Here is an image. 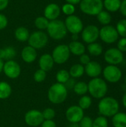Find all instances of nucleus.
<instances>
[{
  "mask_svg": "<svg viewBox=\"0 0 126 127\" xmlns=\"http://www.w3.org/2000/svg\"><path fill=\"white\" fill-rule=\"evenodd\" d=\"M88 92L95 99H102L105 97L108 87L106 81L100 77L92 78L88 83Z\"/></svg>",
  "mask_w": 126,
  "mask_h": 127,
  "instance_id": "obj_2",
  "label": "nucleus"
},
{
  "mask_svg": "<svg viewBox=\"0 0 126 127\" xmlns=\"http://www.w3.org/2000/svg\"><path fill=\"white\" fill-rule=\"evenodd\" d=\"M42 116L44 120H53L56 116V112L52 108H46L42 112Z\"/></svg>",
  "mask_w": 126,
  "mask_h": 127,
  "instance_id": "obj_37",
  "label": "nucleus"
},
{
  "mask_svg": "<svg viewBox=\"0 0 126 127\" xmlns=\"http://www.w3.org/2000/svg\"><path fill=\"white\" fill-rule=\"evenodd\" d=\"M68 127H79V124H72V123H70V125Z\"/></svg>",
  "mask_w": 126,
  "mask_h": 127,
  "instance_id": "obj_50",
  "label": "nucleus"
},
{
  "mask_svg": "<svg viewBox=\"0 0 126 127\" xmlns=\"http://www.w3.org/2000/svg\"><path fill=\"white\" fill-rule=\"evenodd\" d=\"M16 55V49L12 46H7L4 48H0V59L2 60H13Z\"/></svg>",
  "mask_w": 126,
  "mask_h": 127,
  "instance_id": "obj_22",
  "label": "nucleus"
},
{
  "mask_svg": "<svg viewBox=\"0 0 126 127\" xmlns=\"http://www.w3.org/2000/svg\"><path fill=\"white\" fill-rule=\"evenodd\" d=\"M27 42L28 45L33 47L36 50L41 49L47 45L48 42V36L43 31H34L30 34Z\"/></svg>",
  "mask_w": 126,
  "mask_h": 127,
  "instance_id": "obj_6",
  "label": "nucleus"
},
{
  "mask_svg": "<svg viewBox=\"0 0 126 127\" xmlns=\"http://www.w3.org/2000/svg\"><path fill=\"white\" fill-rule=\"evenodd\" d=\"M79 127H93V120L88 116H84L79 123Z\"/></svg>",
  "mask_w": 126,
  "mask_h": 127,
  "instance_id": "obj_38",
  "label": "nucleus"
},
{
  "mask_svg": "<svg viewBox=\"0 0 126 127\" xmlns=\"http://www.w3.org/2000/svg\"><path fill=\"white\" fill-rule=\"evenodd\" d=\"M21 57L25 63H32L36 60L37 57L36 50L30 45H27L22 50Z\"/></svg>",
  "mask_w": 126,
  "mask_h": 127,
  "instance_id": "obj_18",
  "label": "nucleus"
},
{
  "mask_svg": "<svg viewBox=\"0 0 126 127\" xmlns=\"http://www.w3.org/2000/svg\"><path fill=\"white\" fill-rule=\"evenodd\" d=\"M81 11L88 16H97L103 10V0H81Z\"/></svg>",
  "mask_w": 126,
  "mask_h": 127,
  "instance_id": "obj_5",
  "label": "nucleus"
},
{
  "mask_svg": "<svg viewBox=\"0 0 126 127\" xmlns=\"http://www.w3.org/2000/svg\"><path fill=\"white\" fill-rule=\"evenodd\" d=\"M90 61H91V58L88 54L85 53L82 54L81 56H79V62H80V64H82V65L84 66L86 65Z\"/></svg>",
  "mask_w": 126,
  "mask_h": 127,
  "instance_id": "obj_41",
  "label": "nucleus"
},
{
  "mask_svg": "<svg viewBox=\"0 0 126 127\" xmlns=\"http://www.w3.org/2000/svg\"><path fill=\"white\" fill-rule=\"evenodd\" d=\"M78 106L83 110L88 109L92 105V99L91 96L88 95H82L79 100Z\"/></svg>",
  "mask_w": 126,
  "mask_h": 127,
  "instance_id": "obj_31",
  "label": "nucleus"
},
{
  "mask_svg": "<svg viewBox=\"0 0 126 127\" xmlns=\"http://www.w3.org/2000/svg\"><path fill=\"white\" fill-rule=\"evenodd\" d=\"M122 0H103V8L109 13H115L120 10Z\"/></svg>",
  "mask_w": 126,
  "mask_h": 127,
  "instance_id": "obj_21",
  "label": "nucleus"
},
{
  "mask_svg": "<svg viewBox=\"0 0 126 127\" xmlns=\"http://www.w3.org/2000/svg\"><path fill=\"white\" fill-rule=\"evenodd\" d=\"M7 24H8V20L6 16L2 13H0V31L4 30L7 27Z\"/></svg>",
  "mask_w": 126,
  "mask_h": 127,
  "instance_id": "obj_40",
  "label": "nucleus"
},
{
  "mask_svg": "<svg viewBox=\"0 0 126 127\" xmlns=\"http://www.w3.org/2000/svg\"><path fill=\"white\" fill-rule=\"evenodd\" d=\"M68 48L71 54L75 56H81L85 53L86 48L85 45L79 41H72L69 43Z\"/></svg>",
  "mask_w": 126,
  "mask_h": 127,
  "instance_id": "obj_20",
  "label": "nucleus"
},
{
  "mask_svg": "<svg viewBox=\"0 0 126 127\" xmlns=\"http://www.w3.org/2000/svg\"><path fill=\"white\" fill-rule=\"evenodd\" d=\"M71 55V52L68 48V45L65 44H61L54 48L52 51V57L54 61V63L62 65L65 63Z\"/></svg>",
  "mask_w": 126,
  "mask_h": 127,
  "instance_id": "obj_8",
  "label": "nucleus"
},
{
  "mask_svg": "<svg viewBox=\"0 0 126 127\" xmlns=\"http://www.w3.org/2000/svg\"><path fill=\"white\" fill-rule=\"evenodd\" d=\"M84 110L78 105H74L68 107L65 112V117L69 123L79 124L84 117Z\"/></svg>",
  "mask_w": 126,
  "mask_h": 127,
  "instance_id": "obj_15",
  "label": "nucleus"
},
{
  "mask_svg": "<svg viewBox=\"0 0 126 127\" xmlns=\"http://www.w3.org/2000/svg\"><path fill=\"white\" fill-rule=\"evenodd\" d=\"M2 71L8 78L16 79L21 74V67L17 62L10 60L4 63Z\"/></svg>",
  "mask_w": 126,
  "mask_h": 127,
  "instance_id": "obj_13",
  "label": "nucleus"
},
{
  "mask_svg": "<svg viewBox=\"0 0 126 127\" xmlns=\"http://www.w3.org/2000/svg\"><path fill=\"white\" fill-rule=\"evenodd\" d=\"M74 93L77 95H85V94L88 92V83L83 81H79L76 82L74 89H73Z\"/></svg>",
  "mask_w": 126,
  "mask_h": 127,
  "instance_id": "obj_29",
  "label": "nucleus"
},
{
  "mask_svg": "<svg viewBox=\"0 0 126 127\" xmlns=\"http://www.w3.org/2000/svg\"><path fill=\"white\" fill-rule=\"evenodd\" d=\"M96 16H97L98 22L103 26L110 25V23L111 22V20H112V16L111 15V13H109L106 10H102L101 12H100Z\"/></svg>",
  "mask_w": 126,
  "mask_h": 127,
  "instance_id": "obj_28",
  "label": "nucleus"
},
{
  "mask_svg": "<svg viewBox=\"0 0 126 127\" xmlns=\"http://www.w3.org/2000/svg\"><path fill=\"white\" fill-rule=\"evenodd\" d=\"M104 60L108 65H117L123 62L124 55L117 48H110L105 51Z\"/></svg>",
  "mask_w": 126,
  "mask_h": 127,
  "instance_id": "obj_11",
  "label": "nucleus"
},
{
  "mask_svg": "<svg viewBox=\"0 0 126 127\" xmlns=\"http://www.w3.org/2000/svg\"><path fill=\"white\" fill-rule=\"evenodd\" d=\"M46 77H47V72L40 68L36 70L33 74V80L36 83L44 82L45 80Z\"/></svg>",
  "mask_w": 126,
  "mask_h": 127,
  "instance_id": "obj_35",
  "label": "nucleus"
},
{
  "mask_svg": "<svg viewBox=\"0 0 126 127\" xmlns=\"http://www.w3.org/2000/svg\"><path fill=\"white\" fill-rule=\"evenodd\" d=\"M68 97V89L64 84L56 83L50 86L48 92V98L53 104H61Z\"/></svg>",
  "mask_w": 126,
  "mask_h": 127,
  "instance_id": "obj_3",
  "label": "nucleus"
},
{
  "mask_svg": "<svg viewBox=\"0 0 126 127\" xmlns=\"http://www.w3.org/2000/svg\"><path fill=\"white\" fill-rule=\"evenodd\" d=\"M49 22L50 21L47 19L45 16H38L34 21V25L36 28L39 29V31H44L47 30Z\"/></svg>",
  "mask_w": 126,
  "mask_h": 127,
  "instance_id": "obj_32",
  "label": "nucleus"
},
{
  "mask_svg": "<svg viewBox=\"0 0 126 127\" xmlns=\"http://www.w3.org/2000/svg\"><path fill=\"white\" fill-rule=\"evenodd\" d=\"M9 3V0H0V10H4Z\"/></svg>",
  "mask_w": 126,
  "mask_h": 127,
  "instance_id": "obj_45",
  "label": "nucleus"
},
{
  "mask_svg": "<svg viewBox=\"0 0 126 127\" xmlns=\"http://www.w3.org/2000/svg\"><path fill=\"white\" fill-rule=\"evenodd\" d=\"M112 125L114 127H126V113L117 112L112 117Z\"/></svg>",
  "mask_w": 126,
  "mask_h": 127,
  "instance_id": "obj_25",
  "label": "nucleus"
},
{
  "mask_svg": "<svg viewBox=\"0 0 126 127\" xmlns=\"http://www.w3.org/2000/svg\"><path fill=\"white\" fill-rule=\"evenodd\" d=\"M125 83H126V76H125Z\"/></svg>",
  "mask_w": 126,
  "mask_h": 127,
  "instance_id": "obj_51",
  "label": "nucleus"
},
{
  "mask_svg": "<svg viewBox=\"0 0 126 127\" xmlns=\"http://www.w3.org/2000/svg\"><path fill=\"white\" fill-rule=\"evenodd\" d=\"M85 67V73L91 78L99 77L102 72V67L97 61H90Z\"/></svg>",
  "mask_w": 126,
  "mask_h": 127,
  "instance_id": "obj_16",
  "label": "nucleus"
},
{
  "mask_svg": "<svg viewBox=\"0 0 126 127\" xmlns=\"http://www.w3.org/2000/svg\"><path fill=\"white\" fill-rule=\"evenodd\" d=\"M12 94V88L11 86L5 82L1 81L0 82V100H6Z\"/></svg>",
  "mask_w": 126,
  "mask_h": 127,
  "instance_id": "obj_26",
  "label": "nucleus"
},
{
  "mask_svg": "<svg viewBox=\"0 0 126 127\" xmlns=\"http://www.w3.org/2000/svg\"><path fill=\"white\" fill-rule=\"evenodd\" d=\"M69 71V74L72 78H79L83 76L85 74V67L80 63H76L73 65Z\"/></svg>",
  "mask_w": 126,
  "mask_h": 127,
  "instance_id": "obj_24",
  "label": "nucleus"
},
{
  "mask_svg": "<svg viewBox=\"0 0 126 127\" xmlns=\"http://www.w3.org/2000/svg\"><path fill=\"white\" fill-rule=\"evenodd\" d=\"M71 38H72L73 41H77L78 38H79V36H78V34H72Z\"/></svg>",
  "mask_w": 126,
  "mask_h": 127,
  "instance_id": "obj_48",
  "label": "nucleus"
},
{
  "mask_svg": "<svg viewBox=\"0 0 126 127\" xmlns=\"http://www.w3.org/2000/svg\"><path fill=\"white\" fill-rule=\"evenodd\" d=\"M14 36L16 40L21 42H24L28 40L30 36L29 31L25 27H19L14 32Z\"/></svg>",
  "mask_w": 126,
  "mask_h": 127,
  "instance_id": "obj_23",
  "label": "nucleus"
},
{
  "mask_svg": "<svg viewBox=\"0 0 126 127\" xmlns=\"http://www.w3.org/2000/svg\"><path fill=\"white\" fill-rule=\"evenodd\" d=\"M93 127H108V121L104 116H99L93 120Z\"/></svg>",
  "mask_w": 126,
  "mask_h": 127,
  "instance_id": "obj_34",
  "label": "nucleus"
},
{
  "mask_svg": "<svg viewBox=\"0 0 126 127\" xmlns=\"http://www.w3.org/2000/svg\"><path fill=\"white\" fill-rule=\"evenodd\" d=\"M120 13L126 18V0H122V3L120 8Z\"/></svg>",
  "mask_w": 126,
  "mask_h": 127,
  "instance_id": "obj_44",
  "label": "nucleus"
},
{
  "mask_svg": "<svg viewBox=\"0 0 126 127\" xmlns=\"http://www.w3.org/2000/svg\"><path fill=\"white\" fill-rule=\"evenodd\" d=\"M105 81L111 83H118L123 77V72L117 65H108L102 69V72Z\"/></svg>",
  "mask_w": 126,
  "mask_h": 127,
  "instance_id": "obj_9",
  "label": "nucleus"
},
{
  "mask_svg": "<svg viewBox=\"0 0 126 127\" xmlns=\"http://www.w3.org/2000/svg\"><path fill=\"white\" fill-rule=\"evenodd\" d=\"M61 11H62V13L65 15L68 16H71L74 15V13L76 11V7L74 4H70V3H65L62 5V8H61Z\"/></svg>",
  "mask_w": 126,
  "mask_h": 127,
  "instance_id": "obj_36",
  "label": "nucleus"
},
{
  "mask_svg": "<svg viewBox=\"0 0 126 127\" xmlns=\"http://www.w3.org/2000/svg\"><path fill=\"white\" fill-rule=\"evenodd\" d=\"M71 76L69 74V71L65 69H61L57 71L56 74V80L57 83L65 84L69 79Z\"/></svg>",
  "mask_w": 126,
  "mask_h": 127,
  "instance_id": "obj_30",
  "label": "nucleus"
},
{
  "mask_svg": "<svg viewBox=\"0 0 126 127\" xmlns=\"http://www.w3.org/2000/svg\"><path fill=\"white\" fill-rule=\"evenodd\" d=\"M24 118L26 124L31 127H39L44 121L42 112L36 109H31L27 112Z\"/></svg>",
  "mask_w": 126,
  "mask_h": 127,
  "instance_id": "obj_14",
  "label": "nucleus"
},
{
  "mask_svg": "<svg viewBox=\"0 0 126 127\" xmlns=\"http://www.w3.org/2000/svg\"><path fill=\"white\" fill-rule=\"evenodd\" d=\"M3 65H4V62H3L2 60L0 59V74L2 71V70H3Z\"/></svg>",
  "mask_w": 126,
  "mask_h": 127,
  "instance_id": "obj_49",
  "label": "nucleus"
},
{
  "mask_svg": "<svg viewBox=\"0 0 126 127\" xmlns=\"http://www.w3.org/2000/svg\"><path fill=\"white\" fill-rule=\"evenodd\" d=\"M47 31L48 36L55 40L63 39L68 33L65 22L59 19L50 21L47 28Z\"/></svg>",
  "mask_w": 126,
  "mask_h": 127,
  "instance_id": "obj_4",
  "label": "nucleus"
},
{
  "mask_svg": "<svg viewBox=\"0 0 126 127\" xmlns=\"http://www.w3.org/2000/svg\"><path fill=\"white\" fill-rule=\"evenodd\" d=\"M41 127H57L56 124L53 120H44Z\"/></svg>",
  "mask_w": 126,
  "mask_h": 127,
  "instance_id": "obj_43",
  "label": "nucleus"
},
{
  "mask_svg": "<svg viewBox=\"0 0 126 127\" xmlns=\"http://www.w3.org/2000/svg\"><path fill=\"white\" fill-rule=\"evenodd\" d=\"M115 28L119 34V36L126 37V19H122L119 20Z\"/></svg>",
  "mask_w": 126,
  "mask_h": 127,
  "instance_id": "obj_33",
  "label": "nucleus"
},
{
  "mask_svg": "<svg viewBox=\"0 0 126 127\" xmlns=\"http://www.w3.org/2000/svg\"><path fill=\"white\" fill-rule=\"evenodd\" d=\"M99 38L106 44H113L119 39V34L114 26L108 25L102 26L100 29Z\"/></svg>",
  "mask_w": 126,
  "mask_h": 127,
  "instance_id": "obj_7",
  "label": "nucleus"
},
{
  "mask_svg": "<svg viewBox=\"0 0 126 127\" xmlns=\"http://www.w3.org/2000/svg\"><path fill=\"white\" fill-rule=\"evenodd\" d=\"M122 101H123V106L126 109V92H125L123 97V99H122Z\"/></svg>",
  "mask_w": 126,
  "mask_h": 127,
  "instance_id": "obj_47",
  "label": "nucleus"
},
{
  "mask_svg": "<svg viewBox=\"0 0 126 127\" xmlns=\"http://www.w3.org/2000/svg\"><path fill=\"white\" fill-rule=\"evenodd\" d=\"M82 41L87 44L95 42L100 36V29L94 25H89L83 28L81 32Z\"/></svg>",
  "mask_w": 126,
  "mask_h": 127,
  "instance_id": "obj_12",
  "label": "nucleus"
},
{
  "mask_svg": "<svg viewBox=\"0 0 126 127\" xmlns=\"http://www.w3.org/2000/svg\"><path fill=\"white\" fill-rule=\"evenodd\" d=\"M120 103L118 100L113 97H104L100 99L98 103L99 113L105 118H112L119 112Z\"/></svg>",
  "mask_w": 126,
  "mask_h": 127,
  "instance_id": "obj_1",
  "label": "nucleus"
},
{
  "mask_svg": "<svg viewBox=\"0 0 126 127\" xmlns=\"http://www.w3.org/2000/svg\"><path fill=\"white\" fill-rule=\"evenodd\" d=\"M67 3H70V4H72L74 5L75 4H79L81 0H65Z\"/></svg>",
  "mask_w": 126,
  "mask_h": 127,
  "instance_id": "obj_46",
  "label": "nucleus"
},
{
  "mask_svg": "<svg viewBox=\"0 0 126 127\" xmlns=\"http://www.w3.org/2000/svg\"><path fill=\"white\" fill-rule=\"evenodd\" d=\"M76 83V80H75L74 78L70 77V79H69L64 85H65V86L66 87V89H67L68 91V90H71V89H74V87Z\"/></svg>",
  "mask_w": 126,
  "mask_h": 127,
  "instance_id": "obj_42",
  "label": "nucleus"
},
{
  "mask_svg": "<svg viewBox=\"0 0 126 127\" xmlns=\"http://www.w3.org/2000/svg\"><path fill=\"white\" fill-rule=\"evenodd\" d=\"M117 48L123 53L126 52V37H121L117 40Z\"/></svg>",
  "mask_w": 126,
  "mask_h": 127,
  "instance_id": "obj_39",
  "label": "nucleus"
},
{
  "mask_svg": "<svg viewBox=\"0 0 126 127\" xmlns=\"http://www.w3.org/2000/svg\"><path fill=\"white\" fill-rule=\"evenodd\" d=\"M54 65V61L51 54H42L39 60V68L48 72L50 71Z\"/></svg>",
  "mask_w": 126,
  "mask_h": 127,
  "instance_id": "obj_19",
  "label": "nucleus"
},
{
  "mask_svg": "<svg viewBox=\"0 0 126 127\" xmlns=\"http://www.w3.org/2000/svg\"><path fill=\"white\" fill-rule=\"evenodd\" d=\"M64 22L67 31L71 34H79L84 28L82 19L76 15L67 16Z\"/></svg>",
  "mask_w": 126,
  "mask_h": 127,
  "instance_id": "obj_10",
  "label": "nucleus"
},
{
  "mask_svg": "<svg viewBox=\"0 0 126 127\" xmlns=\"http://www.w3.org/2000/svg\"><path fill=\"white\" fill-rule=\"evenodd\" d=\"M60 13L61 8L56 3L48 4L44 10V16L49 21L58 19V17L60 16Z\"/></svg>",
  "mask_w": 126,
  "mask_h": 127,
  "instance_id": "obj_17",
  "label": "nucleus"
},
{
  "mask_svg": "<svg viewBox=\"0 0 126 127\" xmlns=\"http://www.w3.org/2000/svg\"><path fill=\"white\" fill-rule=\"evenodd\" d=\"M87 50L90 55L94 57H99L103 52V48L102 45L97 42L88 44L87 46Z\"/></svg>",
  "mask_w": 126,
  "mask_h": 127,
  "instance_id": "obj_27",
  "label": "nucleus"
}]
</instances>
